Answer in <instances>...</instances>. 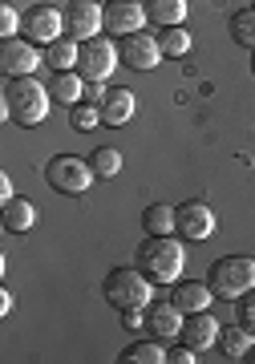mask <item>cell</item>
Wrapping results in <instances>:
<instances>
[{"mask_svg": "<svg viewBox=\"0 0 255 364\" xmlns=\"http://www.w3.org/2000/svg\"><path fill=\"white\" fill-rule=\"evenodd\" d=\"M49 105L53 93L37 77H9V85L0 93V117L16 122V126H41L49 117Z\"/></svg>", "mask_w": 255, "mask_h": 364, "instance_id": "1", "label": "cell"}, {"mask_svg": "<svg viewBox=\"0 0 255 364\" xmlns=\"http://www.w3.org/2000/svg\"><path fill=\"white\" fill-rule=\"evenodd\" d=\"M138 267L154 284H179L187 267V239L182 235H146L138 247Z\"/></svg>", "mask_w": 255, "mask_h": 364, "instance_id": "2", "label": "cell"}, {"mask_svg": "<svg viewBox=\"0 0 255 364\" xmlns=\"http://www.w3.org/2000/svg\"><path fill=\"white\" fill-rule=\"evenodd\" d=\"M105 299L114 312H126V308H150L154 304V279L142 267H114L102 284Z\"/></svg>", "mask_w": 255, "mask_h": 364, "instance_id": "3", "label": "cell"}, {"mask_svg": "<svg viewBox=\"0 0 255 364\" xmlns=\"http://www.w3.org/2000/svg\"><path fill=\"white\" fill-rule=\"evenodd\" d=\"M207 284H211L215 299H243L255 287V259L251 255H223L211 263Z\"/></svg>", "mask_w": 255, "mask_h": 364, "instance_id": "4", "label": "cell"}, {"mask_svg": "<svg viewBox=\"0 0 255 364\" xmlns=\"http://www.w3.org/2000/svg\"><path fill=\"white\" fill-rule=\"evenodd\" d=\"M93 162L90 158H77V154H57L49 158V166H45V182H49L57 195H85L93 186Z\"/></svg>", "mask_w": 255, "mask_h": 364, "instance_id": "5", "label": "cell"}, {"mask_svg": "<svg viewBox=\"0 0 255 364\" xmlns=\"http://www.w3.org/2000/svg\"><path fill=\"white\" fill-rule=\"evenodd\" d=\"M122 65V53L110 37H93L81 41V61H77V73L85 81H110V73Z\"/></svg>", "mask_w": 255, "mask_h": 364, "instance_id": "6", "label": "cell"}, {"mask_svg": "<svg viewBox=\"0 0 255 364\" xmlns=\"http://www.w3.org/2000/svg\"><path fill=\"white\" fill-rule=\"evenodd\" d=\"M65 33L73 41H93L105 33V4L102 0H73L65 9Z\"/></svg>", "mask_w": 255, "mask_h": 364, "instance_id": "7", "label": "cell"}, {"mask_svg": "<svg viewBox=\"0 0 255 364\" xmlns=\"http://www.w3.org/2000/svg\"><path fill=\"white\" fill-rule=\"evenodd\" d=\"M25 37L33 41V45H53V41L69 37L65 33V13L61 9H53V4H33V9H25Z\"/></svg>", "mask_w": 255, "mask_h": 364, "instance_id": "8", "label": "cell"}, {"mask_svg": "<svg viewBox=\"0 0 255 364\" xmlns=\"http://www.w3.org/2000/svg\"><path fill=\"white\" fill-rule=\"evenodd\" d=\"M37 65H45V57L37 53V45L28 37H9L0 45V69H4V77H33Z\"/></svg>", "mask_w": 255, "mask_h": 364, "instance_id": "9", "label": "cell"}, {"mask_svg": "<svg viewBox=\"0 0 255 364\" xmlns=\"http://www.w3.org/2000/svg\"><path fill=\"white\" fill-rule=\"evenodd\" d=\"M118 53H122V65L134 69V73H150V69H158V61L166 57L158 37H150V33H130V37H122Z\"/></svg>", "mask_w": 255, "mask_h": 364, "instance_id": "10", "label": "cell"}, {"mask_svg": "<svg viewBox=\"0 0 255 364\" xmlns=\"http://www.w3.org/2000/svg\"><path fill=\"white\" fill-rule=\"evenodd\" d=\"M219 227L215 210L207 207V203H199V198H191V203H182L179 207V219H175V235H182L187 243H203V239H211Z\"/></svg>", "mask_w": 255, "mask_h": 364, "instance_id": "11", "label": "cell"}, {"mask_svg": "<svg viewBox=\"0 0 255 364\" xmlns=\"http://www.w3.org/2000/svg\"><path fill=\"white\" fill-rule=\"evenodd\" d=\"M150 16H146V4L142 0H110L105 4V33L114 37H130V33H142Z\"/></svg>", "mask_w": 255, "mask_h": 364, "instance_id": "12", "label": "cell"}, {"mask_svg": "<svg viewBox=\"0 0 255 364\" xmlns=\"http://www.w3.org/2000/svg\"><path fill=\"white\" fill-rule=\"evenodd\" d=\"M182 324H187V312H182L175 299H162V304H150V308H146V328H150V336H158V340L182 336Z\"/></svg>", "mask_w": 255, "mask_h": 364, "instance_id": "13", "label": "cell"}, {"mask_svg": "<svg viewBox=\"0 0 255 364\" xmlns=\"http://www.w3.org/2000/svg\"><path fill=\"white\" fill-rule=\"evenodd\" d=\"M182 344L194 352H207L219 344V320L211 312H191L187 324H182Z\"/></svg>", "mask_w": 255, "mask_h": 364, "instance_id": "14", "label": "cell"}, {"mask_svg": "<svg viewBox=\"0 0 255 364\" xmlns=\"http://www.w3.org/2000/svg\"><path fill=\"white\" fill-rule=\"evenodd\" d=\"M255 348V332L247 324H231V328H219V352L227 360H247Z\"/></svg>", "mask_w": 255, "mask_h": 364, "instance_id": "15", "label": "cell"}, {"mask_svg": "<svg viewBox=\"0 0 255 364\" xmlns=\"http://www.w3.org/2000/svg\"><path fill=\"white\" fill-rule=\"evenodd\" d=\"M134 109H138L134 90H110L102 102V122L105 126H126L130 117H134Z\"/></svg>", "mask_w": 255, "mask_h": 364, "instance_id": "16", "label": "cell"}, {"mask_svg": "<svg viewBox=\"0 0 255 364\" xmlns=\"http://www.w3.org/2000/svg\"><path fill=\"white\" fill-rule=\"evenodd\" d=\"M170 299L191 316V312H207V308H211V299H215V291H211V284H194V279H187V284H175Z\"/></svg>", "mask_w": 255, "mask_h": 364, "instance_id": "17", "label": "cell"}, {"mask_svg": "<svg viewBox=\"0 0 255 364\" xmlns=\"http://www.w3.org/2000/svg\"><path fill=\"white\" fill-rule=\"evenodd\" d=\"M187 13H191V0H150V4H146V16H150V25H158V28L187 25Z\"/></svg>", "mask_w": 255, "mask_h": 364, "instance_id": "18", "label": "cell"}, {"mask_svg": "<svg viewBox=\"0 0 255 364\" xmlns=\"http://www.w3.org/2000/svg\"><path fill=\"white\" fill-rule=\"evenodd\" d=\"M0 223H4V231L25 235V231H33V227H37V207H33L28 198H13V203H4Z\"/></svg>", "mask_w": 255, "mask_h": 364, "instance_id": "19", "label": "cell"}, {"mask_svg": "<svg viewBox=\"0 0 255 364\" xmlns=\"http://www.w3.org/2000/svg\"><path fill=\"white\" fill-rule=\"evenodd\" d=\"M77 61H81V41L61 37V41H53V45H45V65H49L53 73H65V69H73Z\"/></svg>", "mask_w": 255, "mask_h": 364, "instance_id": "20", "label": "cell"}, {"mask_svg": "<svg viewBox=\"0 0 255 364\" xmlns=\"http://www.w3.org/2000/svg\"><path fill=\"white\" fill-rule=\"evenodd\" d=\"M49 93L57 97V105H77L81 97H85V77H81V73H73V69H65V73H53Z\"/></svg>", "mask_w": 255, "mask_h": 364, "instance_id": "21", "label": "cell"}, {"mask_svg": "<svg viewBox=\"0 0 255 364\" xmlns=\"http://www.w3.org/2000/svg\"><path fill=\"white\" fill-rule=\"evenodd\" d=\"M175 219H179V207L150 203V207L142 210V231L146 235H175Z\"/></svg>", "mask_w": 255, "mask_h": 364, "instance_id": "22", "label": "cell"}, {"mask_svg": "<svg viewBox=\"0 0 255 364\" xmlns=\"http://www.w3.org/2000/svg\"><path fill=\"white\" fill-rule=\"evenodd\" d=\"M166 356H170V352L158 344V336L134 340L130 348H122V360H130V364H166Z\"/></svg>", "mask_w": 255, "mask_h": 364, "instance_id": "23", "label": "cell"}, {"mask_svg": "<svg viewBox=\"0 0 255 364\" xmlns=\"http://www.w3.org/2000/svg\"><path fill=\"white\" fill-rule=\"evenodd\" d=\"M231 37H235V45H243V49H255V4L231 13Z\"/></svg>", "mask_w": 255, "mask_h": 364, "instance_id": "24", "label": "cell"}, {"mask_svg": "<svg viewBox=\"0 0 255 364\" xmlns=\"http://www.w3.org/2000/svg\"><path fill=\"white\" fill-rule=\"evenodd\" d=\"M69 126H73L77 134H90L102 126V105H93V102H77L69 105Z\"/></svg>", "mask_w": 255, "mask_h": 364, "instance_id": "25", "label": "cell"}, {"mask_svg": "<svg viewBox=\"0 0 255 364\" xmlns=\"http://www.w3.org/2000/svg\"><path fill=\"white\" fill-rule=\"evenodd\" d=\"M158 45H162L166 57H187L194 37L187 33V25H175V28H162V33H158Z\"/></svg>", "mask_w": 255, "mask_h": 364, "instance_id": "26", "label": "cell"}, {"mask_svg": "<svg viewBox=\"0 0 255 364\" xmlns=\"http://www.w3.org/2000/svg\"><path fill=\"white\" fill-rule=\"evenodd\" d=\"M90 162L98 178H118L122 174V150H114V146H98L90 154Z\"/></svg>", "mask_w": 255, "mask_h": 364, "instance_id": "27", "label": "cell"}, {"mask_svg": "<svg viewBox=\"0 0 255 364\" xmlns=\"http://www.w3.org/2000/svg\"><path fill=\"white\" fill-rule=\"evenodd\" d=\"M21 25H25V16L16 13L13 4H0V37H4V41L16 37V33H21Z\"/></svg>", "mask_w": 255, "mask_h": 364, "instance_id": "28", "label": "cell"}, {"mask_svg": "<svg viewBox=\"0 0 255 364\" xmlns=\"http://www.w3.org/2000/svg\"><path fill=\"white\" fill-rule=\"evenodd\" d=\"M235 304H239V324H247L255 332V287L243 299H235Z\"/></svg>", "mask_w": 255, "mask_h": 364, "instance_id": "29", "label": "cell"}, {"mask_svg": "<svg viewBox=\"0 0 255 364\" xmlns=\"http://www.w3.org/2000/svg\"><path fill=\"white\" fill-rule=\"evenodd\" d=\"M118 316H122V328H130V332L146 328V308H126V312H118Z\"/></svg>", "mask_w": 255, "mask_h": 364, "instance_id": "30", "label": "cell"}, {"mask_svg": "<svg viewBox=\"0 0 255 364\" xmlns=\"http://www.w3.org/2000/svg\"><path fill=\"white\" fill-rule=\"evenodd\" d=\"M166 360H170V364H194V360H199V352H194V348H187V344H182V348H175V352H170V356H166Z\"/></svg>", "mask_w": 255, "mask_h": 364, "instance_id": "31", "label": "cell"}, {"mask_svg": "<svg viewBox=\"0 0 255 364\" xmlns=\"http://www.w3.org/2000/svg\"><path fill=\"white\" fill-rule=\"evenodd\" d=\"M85 93H90V102H93V105H102L110 90H105V81H85Z\"/></svg>", "mask_w": 255, "mask_h": 364, "instance_id": "32", "label": "cell"}, {"mask_svg": "<svg viewBox=\"0 0 255 364\" xmlns=\"http://www.w3.org/2000/svg\"><path fill=\"white\" fill-rule=\"evenodd\" d=\"M0 203H13V178L0 174Z\"/></svg>", "mask_w": 255, "mask_h": 364, "instance_id": "33", "label": "cell"}, {"mask_svg": "<svg viewBox=\"0 0 255 364\" xmlns=\"http://www.w3.org/2000/svg\"><path fill=\"white\" fill-rule=\"evenodd\" d=\"M9 312H13V291L0 287V316H9Z\"/></svg>", "mask_w": 255, "mask_h": 364, "instance_id": "34", "label": "cell"}, {"mask_svg": "<svg viewBox=\"0 0 255 364\" xmlns=\"http://www.w3.org/2000/svg\"><path fill=\"white\" fill-rule=\"evenodd\" d=\"M251 73H255V49H251Z\"/></svg>", "mask_w": 255, "mask_h": 364, "instance_id": "35", "label": "cell"}, {"mask_svg": "<svg viewBox=\"0 0 255 364\" xmlns=\"http://www.w3.org/2000/svg\"><path fill=\"white\" fill-rule=\"evenodd\" d=\"M247 360H251V364H255V348H251V356H247Z\"/></svg>", "mask_w": 255, "mask_h": 364, "instance_id": "36", "label": "cell"}, {"mask_svg": "<svg viewBox=\"0 0 255 364\" xmlns=\"http://www.w3.org/2000/svg\"><path fill=\"white\" fill-rule=\"evenodd\" d=\"M251 4H255V0H251Z\"/></svg>", "mask_w": 255, "mask_h": 364, "instance_id": "37", "label": "cell"}]
</instances>
